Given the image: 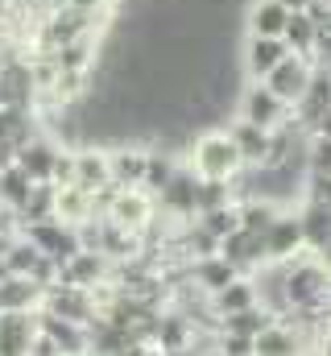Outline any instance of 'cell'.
<instances>
[{"instance_id":"cell-40","label":"cell","mask_w":331,"mask_h":356,"mask_svg":"<svg viewBox=\"0 0 331 356\" xmlns=\"http://www.w3.org/2000/svg\"><path fill=\"white\" fill-rule=\"evenodd\" d=\"M29 356H63V353H58V344H54L50 336H42V332H38V340H33Z\"/></svg>"},{"instance_id":"cell-10","label":"cell","mask_w":331,"mask_h":356,"mask_svg":"<svg viewBox=\"0 0 331 356\" xmlns=\"http://www.w3.org/2000/svg\"><path fill=\"white\" fill-rule=\"evenodd\" d=\"M0 104H8V108H33L38 104V83H33L29 58L8 54L0 63Z\"/></svg>"},{"instance_id":"cell-32","label":"cell","mask_w":331,"mask_h":356,"mask_svg":"<svg viewBox=\"0 0 331 356\" xmlns=\"http://www.w3.org/2000/svg\"><path fill=\"white\" fill-rule=\"evenodd\" d=\"M277 315L269 311V307H245V311H236V315H224L220 319V332H236V336H257V332H265L269 323H273Z\"/></svg>"},{"instance_id":"cell-21","label":"cell","mask_w":331,"mask_h":356,"mask_svg":"<svg viewBox=\"0 0 331 356\" xmlns=\"http://www.w3.org/2000/svg\"><path fill=\"white\" fill-rule=\"evenodd\" d=\"M186 277H191L203 294H216L220 286H228V282H232V277H241V273H236V266H232V261H224L220 253H211V257L191 261V266H186Z\"/></svg>"},{"instance_id":"cell-15","label":"cell","mask_w":331,"mask_h":356,"mask_svg":"<svg viewBox=\"0 0 331 356\" xmlns=\"http://www.w3.org/2000/svg\"><path fill=\"white\" fill-rule=\"evenodd\" d=\"M286 54H290V50H286L282 38H252V33H248L245 38V54H241V58H245V75L252 79V83H261V79L286 58Z\"/></svg>"},{"instance_id":"cell-34","label":"cell","mask_w":331,"mask_h":356,"mask_svg":"<svg viewBox=\"0 0 331 356\" xmlns=\"http://www.w3.org/2000/svg\"><path fill=\"white\" fill-rule=\"evenodd\" d=\"M195 224H199L203 232H211L216 241H224L228 232H236V228H241V207H236V203H228V207L199 211V216H195Z\"/></svg>"},{"instance_id":"cell-31","label":"cell","mask_w":331,"mask_h":356,"mask_svg":"<svg viewBox=\"0 0 331 356\" xmlns=\"http://www.w3.org/2000/svg\"><path fill=\"white\" fill-rule=\"evenodd\" d=\"M0 257H4L8 273H21V277H33V273H38V266L46 261V253H38V249H33V245H29L21 232H17V236L4 245V253H0Z\"/></svg>"},{"instance_id":"cell-20","label":"cell","mask_w":331,"mask_h":356,"mask_svg":"<svg viewBox=\"0 0 331 356\" xmlns=\"http://www.w3.org/2000/svg\"><path fill=\"white\" fill-rule=\"evenodd\" d=\"M38 332L50 336L58 344V353H87V327L83 323H71V319H58L50 311H38Z\"/></svg>"},{"instance_id":"cell-44","label":"cell","mask_w":331,"mask_h":356,"mask_svg":"<svg viewBox=\"0 0 331 356\" xmlns=\"http://www.w3.org/2000/svg\"><path fill=\"white\" fill-rule=\"evenodd\" d=\"M315 261H319V266L328 269V277H331V236L323 241V249H315Z\"/></svg>"},{"instance_id":"cell-39","label":"cell","mask_w":331,"mask_h":356,"mask_svg":"<svg viewBox=\"0 0 331 356\" xmlns=\"http://www.w3.org/2000/svg\"><path fill=\"white\" fill-rule=\"evenodd\" d=\"M307 199L331 207V175H307Z\"/></svg>"},{"instance_id":"cell-22","label":"cell","mask_w":331,"mask_h":356,"mask_svg":"<svg viewBox=\"0 0 331 356\" xmlns=\"http://www.w3.org/2000/svg\"><path fill=\"white\" fill-rule=\"evenodd\" d=\"M42 286L33 277H21V273H8L0 282V311H38L42 307Z\"/></svg>"},{"instance_id":"cell-37","label":"cell","mask_w":331,"mask_h":356,"mask_svg":"<svg viewBox=\"0 0 331 356\" xmlns=\"http://www.w3.org/2000/svg\"><path fill=\"white\" fill-rule=\"evenodd\" d=\"M216 356H257L252 336H236V332H220L216 327Z\"/></svg>"},{"instance_id":"cell-4","label":"cell","mask_w":331,"mask_h":356,"mask_svg":"<svg viewBox=\"0 0 331 356\" xmlns=\"http://www.w3.org/2000/svg\"><path fill=\"white\" fill-rule=\"evenodd\" d=\"M261 249H265V266H286L294 261L307 245H302V224H298V211H277L269 220V228L261 232Z\"/></svg>"},{"instance_id":"cell-2","label":"cell","mask_w":331,"mask_h":356,"mask_svg":"<svg viewBox=\"0 0 331 356\" xmlns=\"http://www.w3.org/2000/svg\"><path fill=\"white\" fill-rule=\"evenodd\" d=\"M186 166L195 170V178H224V182H236L241 170H245V162H241L232 137L220 133V129L199 133V137L191 141V149H186Z\"/></svg>"},{"instance_id":"cell-27","label":"cell","mask_w":331,"mask_h":356,"mask_svg":"<svg viewBox=\"0 0 331 356\" xmlns=\"http://www.w3.org/2000/svg\"><path fill=\"white\" fill-rule=\"evenodd\" d=\"M252 348H257V356H298V336H294V327L273 319L265 332L252 336Z\"/></svg>"},{"instance_id":"cell-13","label":"cell","mask_w":331,"mask_h":356,"mask_svg":"<svg viewBox=\"0 0 331 356\" xmlns=\"http://www.w3.org/2000/svg\"><path fill=\"white\" fill-rule=\"evenodd\" d=\"M145 158H150V145H141V141H116L108 149V178L116 186H141Z\"/></svg>"},{"instance_id":"cell-23","label":"cell","mask_w":331,"mask_h":356,"mask_svg":"<svg viewBox=\"0 0 331 356\" xmlns=\"http://www.w3.org/2000/svg\"><path fill=\"white\" fill-rule=\"evenodd\" d=\"M290 21V8H282L277 0H252L248 4V33L252 38H282Z\"/></svg>"},{"instance_id":"cell-18","label":"cell","mask_w":331,"mask_h":356,"mask_svg":"<svg viewBox=\"0 0 331 356\" xmlns=\"http://www.w3.org/2000/svg\"><path fill=\"white\" fill-rule=\"evenodd\" d=\"M211 298V315L216 319H224V315H236V311H245V307H257L261 298H257V282L241 273V277H232L228 286H220L216 294H207Z\"/></svg>"},{"instance_id":"cell-11","label":"cell","mask_w":331,"mask_h":356,"mask_svg":"<svg viewBox=\"0 0 331 356\" xmlns=\"http://www.w3.org/2000/svg\"><path fill=\"white\" fill-rule=\"evenodd\" d=\"M108 277H112V261H108L99 249H79L75 257H67V261L58 266V277H54V282L79 286V290H95V286H104Z\"/></svg>"},{"instance_id":"cell-1","label":"cell","mask_w":331,"mask_h":356,"mask_svg":"<svg viewBox=\"0 0 331 356\" xmlns=\"http://www.w3.org/2000/svg\"><path fill=\"white\" fill-rule=\"evenodd\" d=\"M108 25V13H83V8H71V4H54L42 13L38 21V33H33V50L38 54H50L67 42H79V38H95L99 29Z\"/></svg>"},{"instance_id":"cell-24","label":"cell","mask_w":331,"mask_h":356,"mask_svg":"<svg viewBox=\"0 0 331 356\" xmlns=\"http://www.w3.org/2000/svg\"><path fill=\"white\" fill-rule=\"evenodd\" d=\"M298 224H302V245L315 253V249H323V241L331 236V207L328 203H302L298 207Z\"/></svg>"},{"instance_id":"cell-7","label":"cell","mask_w":331,"mask_h":356,"mask_svg":"<svg viewBox=\"0 0 331 356\" xmlns=\"http://www.w3.org/2000/svg\"><path fill=\"white\" fill-rule=\"evenodd\" d=\"M38 311H50V315H58V319H71V323H83V327H87V323L95 319V294H91V290H79V286L54 282V286H46Z\"/></svg>"},{"instance_id":"cell-47","label":"cell","mask_w":331,"mask_h":356,"mask_svg":"<svg viewBox=\"0 0 331 356\" xmlns=\"http://www.w3.org/2000/svg\"><path fill=\"white\" fill-rule=\"evenodd\" d=\"M67 356H95V353H67Z\"/></svg>"},{"instance_id":"cell-6","label":"cell","mask_w":331,"mask_h":356,"mask_svg":"<svg viewBox=\"0 0 331 356\" xmlns=\"http://www.w3.org/2000/svg\"><path fill=\"white\" fill-rule=\"evenodd\" d=\"M154 216H158V203H154L150 191H141V186H120L104 220H112V224H120V228H133V232H145V228L154 224Z\"/></svg>"},{"instance_id":"cell-5","label":"cell","mask_w":331,"mask_h":356,"mask_svg":"<svg viewBox=\"0 0 331 356\" xmlns=\"http://www.w3.org/2000/svg\"><path fill=\"white\" fill-rule=\"evenodd\" d=\"M290 116H294V108H290L286 99H277L265 83H252V79H248V88L241 91V120L273 133V129L290 124Z\"/></svg>"},{"instance_id":"cell-14","label":"cell","mask_w":331,"mask_h":356,"mask_svg":"<svg viewBox=\"0 0 331 356\" xmlns=\"http://www.w3.org/2000/svg\"><path fill=\"white\" fill-rule=\"evenodd\" d=\"M58 149H63V145H58L50 133H33V137L17 149V166L33 178V182H50V178H54V158H58Z\"/></svg>"},{"instance_id":"cell-25","label":"cell","mask_w":331,"mask_h":356,"mask_svg":"<svg viewBox=\"0 0 331 356\" xmlns=\"http://www.w3.org/2000/svg\"><path fill=\"white\" fill-rule=\"evenodd\" d=\"M54 216L63 220V224H87L91 220V191H83V186H58V195H54Z\"/></svg>"},{"instance_id":"cell-45","label":"cell","mask_w":331,"mask_h":356,"mask_svg":"<svg viewBox=\"0 0 331 356\" xmlns=\"http://www.w3.org/2000/svg\"><path fill=\"white\" fill-rule=\"evenodd\" d=\"M277 4H282V8H290V13H302L311 0H277Z\"/></svg>"},{"instance_id":"cell-41","label":"cell","mask_w":331,"mask_h":356,"mask_svg":"<svg viewBox=\"0 0 331 356\" xmlns=\"http://www.w3.org/2000/svg\"><path fill=\"white\" fill-rule=\"evenodd\" d=\"M63 4L83 8V13H108V8H112V0H63Z\"/></svg>"},{"instance_id":"cell-38","label":"cell","mask_w":331,"mask_h":356,"mask_svg":"<svg viewBox=\"0 0 331 356\" xmlns=\"http://www.w3.org/2000/svg\"><path fill=\"white\" fill-rule=\"evenodd\" d=\"M50 182H54V186H71V182H75V154H71L67 145H63L58 158H54V178H50Z\"/></svg>"},{"instance_id":"cell-28","label":"cell","mask_w":331,"mask_h":356,"mask_svg":"<svg viewBox=\"0 0 331 356\" xmlns=\"http://www.w3.org/2000/svg\"><path fill=\"white\" fill-rule=\"evenodd\" d=\"M282 42H286L290 54L315 58V21H311V13H290V21L282 29Z\"/></svg>"},{"instance_id":"cell-33","label":"cell","mask_w":331,"mask_h":356,"mask_svg":"<svg viewBox=\"0 0 331 356\" xmlns=\"http://www.w3.org/2000/svg\"><path fill=\"white\" fill-rule=\"evenodd\" d=\"M236 207H241V228H245V232H257V236H261V232L269 228V220L282 211L273 199H261V195H248L245 203H236Z\"/></svg>"},{"instance_id":"cell-36","label":"cell","mask_w":331,"mask_h":356,"mask_svg":"<svg viewBox=\"0 0 331 356\" xmlns=\"http://www.w3.org/2000/svg\"><path fill=\"white\" fill-rule=\"evenodd\" d=\"M302 158H307V175H331V137H315L311 133Z\"/></svg>"},{"instance_id":"cell-42","label":"cell","mask_w":331,"mask_h":356,"mask_svg":"<svg viewBox=\"0 0 331 356\" xmlns=\"http://www.w3.org/2000/svg\"><path fill=\"white\" fill-rule=\"evenodd\" d=\"M17 149H21V145H17V141H8V137H0V170H4V166H13V162H17Z\"/></svg>"},{"instance_id":"cell-29","label":"cell","mask_w":331,"mask_h":356,"mask_svg":"<svg viewBox=\"0 0 331 356\" xmlns=\"http://www.w3.org/2000/svg\"><path fill=\"white\" fill-rule=\"evenodd\" d=\"M54 195H58L54 182H33L25 207L13 216V228H17V224H33V220H54Z\"/></svg>"},{"instance_id":"cell-19","label":"cell","mask_w":331,"mask_h":356,"mask_svg":"<svg viewBox=\"0 0 331 356\" xmlns=\"http://www.w3.org/2000/svg\"><path fill=\"white\" fill-rule=\"evenodd\" d=\"M71 154H75V186L95 191V186H108V182H112V178H108V149H104V145L87 141V145L71 149Z\"/></svg>"},{"instance_id":"cell-30","label":"cell","mask_w":331,"mask_h":356,"mask_svg":"<svg viewBox=\"0 0 331 356\" xmlns=\"http://www.w3.org/2000/svg\"><path fill=\"white\" fill-rule=\"evenodd\" d=\"M182 162L174 158V154H166V145H150V158H145V178H141V191H150V195H158L166 182L174 178Z\"/></svg>"},{"instance_id":"cell-16","label":"cell","mask_w":331,"mask_h":356,"mask_svg":"<svg viewBox=\"0 0 331 356\" xmlns=\"http://www.w3.org/2000/svg\"><path fill=\"white\" fill-rule=\"evenodd\" d=\"M228 137H232V145H236V154H241L245 166H265L269 162V145H273L269 129H257V124H248V120L236 116L228 124Z\"/></svg>"},{"instance_id":"cell-46","label":"cell","mask_w":331,"mask_h":356,"mask_svg":"<svg viewBox=\"0 0 331 356\" xmlns=\"http://www.w3.org/2000/svg\"><path fill=\"white\" fill-rule=\"evenodd\" d=\"M141 356H166V353H162V348H154V344H150V348H145Z\"/></svg>"},{"instance_id":"cell-9","label":"cell","mask_w":331,"mask_h":356,"mask_svg":"<svg viewBox=\"0 0 331 356\" xmlns=\"http://www.w3.org/2000/svg\"><path fill=\"white\" fill-rule=\"evenodd\" d=\"M311 71H315V63H311V58H302V54H286V58H282L265 79H261V83L273 91L277 99H286V104L294 108V104L302 99L307 83H311Z\"/></svg>"},{"instance_id":"cell-43","label":"cell","mask_w":331,"mask_h":356,"mask_svg":"<svg viewBox=\"0 0 331 356\" xmlns=\"http://www.w3.org/2000/svg\"><path fill=\"white\" fill-rule=\"evenodd\" d=\"M311 133H315V137H331V108L315 120V124H311Z\"/></svg>"},{"instance_id":"cell-17","label":"cell","mask_w":331,"mask_h":356,"mask_svg":"<svg viewBox=\"0 0 331 356\" xmlns=\"http://www.w3.org/2000/svg\"><path fill=\"white\" fill-rule=\"evenodd\" d=\"M220 257H224V261H232V266H236V273H248V269L265 266L261 236H257V232H245V228L228 232V236L220 241Z\"/></svg>"},{"instance_id":"cell-26","label":"cell","mask_w":331,"mask_h":356,"mask_svg":"<svg viewBox=\"0 0 331 356\" xmlns=\"http://www.w3.org/2000/svg\"><path fill=\"white\" fill-rule=\"evenodd\" d=\"M29 191H33V178L25 175V170H21L17 162L0 170V207H4L8 216H17V211L25 207V199H29Z\"/></svg>"},{"instance_id":"cell-8","label":"cell","mask_w":331,"mask_h":356,"mask_svg":"<svg viewBox=\"0 0 331 356\" xmlns=\"http://www.w3.org/2000/svg\"><path fill=\"white\" fill-rule=\"evenodd\" d=\"M195 186H199V178H195L191 166H178V170H174V178L154 195V203L162 207L166 220H174V224L195 220Z\"/></svg>"},{"instance_id":"cell-12","label":"cell","mask_w":331,"mask_h":356,"mask_svg":"<svg viewBox=\"0 0 331 356\" xmlns=\"http://www.w3.org/2000/svg\"><path fill=\"white\" fill-rule=\"evenodd\" d=\"M38 340V311H0V356H29Z\"/></svg>"},{"instance_id":"cell-35","label":"cell","mask_w":331,"mask_h":356,"mask_svg":"<svg viewBox=\"0 0 331 356\" xmlns=\"http://www.w3.org/2000/svg\"><path fill=\"white\" fill-rule=\"evenodd\" d=\"M228 203H236L232 199V182H224V178H199V186H195V216L211 211V207H228Z\"/></svg>"},{"instance_id":"cell-3","label":"cell","mask_w":331,"mask_h":356,"mask_svg":"<svg viewBox=\"0 0 331 356\" xmlns=\"http://www.w3.org/2000/svg\"><path fill=\"white\" fill-rule=\"evenodd\" d=\"M17 232H21L38 253H46L50 261H58V266L83 249L79 228H75V224H63L58 216H54V220H33V224H17Z\"/></svg>"}]
</instances>
